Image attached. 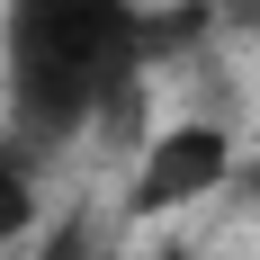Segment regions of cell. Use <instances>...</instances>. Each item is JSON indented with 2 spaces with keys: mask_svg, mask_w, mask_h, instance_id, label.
<instances>
[{
  "mask_svg": "<svg viewBox=\"0 0 260 260\" xmlns=\"http://www.w3.org/2000/svg\"><path fill=\"white\" fill-rule=\"evenodd\" d=\"M144 9L135 0H9L0 63H9V135L54 153L135 99L144 72Z\"/></svg>",
  "mask_w": 260,
  "mask_h": 260,
  "instance_id": "1",
  "label": "cell"
},
{
  "mask_svg": "<svg viewBox=\"0 0 260 260\" xmlns=\"http://www.w3.org/2000/svg\"><path fill=\"white\" fill-rule=\"evenodd\" d=\"M234 180V135L215 126V117H180V126H161L135 161V188H126V215L135 224H153V215H180L198 198Z\"/></svg>",
  "mask_w": 260,
  "mask_h": 260,
  "instance_id": "2",
  "label": "cell"
},
{
  "mask_svg": "<svg viewBox=\"0 0 260 260\" xmlns=\"http://www.w3.org/2000/svg\"><path fill=\"white\" fill-rule=\"evenodd\" d=\"M36 234V153L18 135H0V242Z\"/></svg>",
  "mask_w": 260,
  "mask_h": 260,
  "instance_id": "3",
  "label": "cell"
},
{
  "mask_svg": "<svg viewBox=\"0 0 260 260\" xmlns=\"http://www.w3.org/2000/svg\"><path fill=\"white\" fill-rule=\"evenodd\" d=\"M36 260H117V224H108V215H63Z\"/></svg>",
  "mask_w": 260,
  "mask_h": 260,
  "instance_id": "4",
  "label": "cell"
},
{
  "mask_svg": "<svg viewBox=\"0 0 260 260\" xmlns=\"http://www.w3.org/2000/svg\"><path fill=\"white\" fill-rule=\"evenodd\" d=\"M198 18L234 27V36H260V0H198Z\"/></svg>",
  "mask_w": 260,
  "mask_h": 260,
  "instance_id": "5",
  "label": "cell"
}]
</instances>
